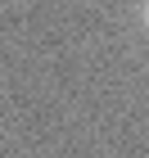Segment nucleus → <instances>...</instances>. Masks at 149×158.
Listing matches in <instances>:
<instances>
[{
	"label": "nucleus",
	"instance_id": "1",
	"mask_svg": "<svg viewBox=\"0 0 149 158\" xmlns=\"http://www.w3.org/2000/svg\"><path fill=\"white\" fill-rule=\"evenodd\" d=\"M145 23H149V5H145Z\"/></svg>",
	"mask_w": 149,
	"mask_h": 158
}]
</instances>
